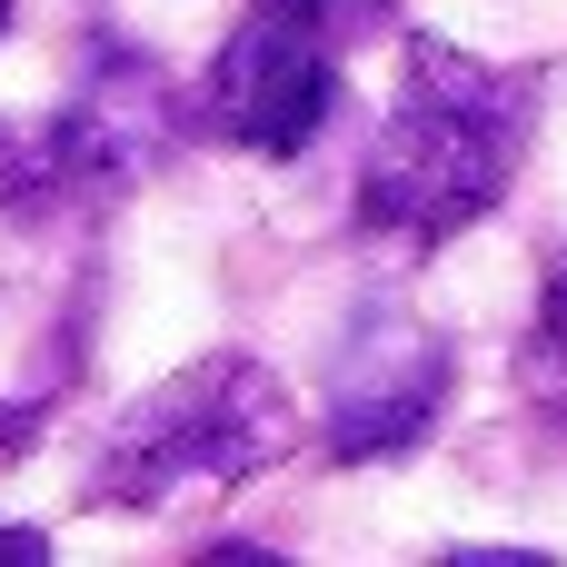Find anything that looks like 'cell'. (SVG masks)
<instances>
[{
    "mask_svg": "<svg viewBox=\"0 0 567 567\" xmlns=\"http://www.w3.org/2000/svg\"><path fill=\"white\" fill-rule=\"evenodd\" d=\"M528 130H538V70H508V60L409 30L389 120L359 169V229L399 259L449 249L458 229H478L508 199Z\"/></svg>",
    "mask_w": 567,
    "mask_h": 567,
    "instance_id": "cell-1",
    "label": "cell"
},
{
    "mask_svg": "<svg viewBox=\"0 0 567 567\" xmlns=\"http://www.w3.org/2000/svg\"><path fill=\"white\" fill-rule=\"evenodd\" d=\"M289 449H299V399L279 389V369L249 349H209L110 419L80 498L110 518H179L239 498Z\"/></svg>",
    "mask_w": 567,
    "mask_h": 567,
    "instance_id": "cell-2",
    "label": "cell"
},
{
    "mask_svg": "<svg viewBox=\"0 0 567 567\" xmlns=\"http://www.w3.org/2000/svg\"><path fill=\"white\" fill-rule=\"evenodd\" d=\"M339 110V10L329 0H249L199 80V130L249 159H299Z\"/></svg>",
    "mask_w": 567,
    "mask_h": 567,
    "instance_id": "cell-3",
    "label": "cell"
},
{
    "mask_svg": "<svg viewBox=\"0 0 567 567\" xmlns=\"http://www.w3.org/2000/svg\"><path fill=\"white\" fill-rule=\"evenodd\" d=\"M449 389H458V349L409 309V299H369L329 359V389H319V449L339 468H389L409 458L439 419H449Z\"/></svg>",
    "mask_w": 567,
    "mask_h": 567,
    "instance_id": "cell-4",
    "label": "cell"
},
{
    "mask_svg": "<svg viewBox=\"0 0 567 567\" xmlns=\"http://www.w3.org/2000/svg\"><path fill=\"white\" fill-rule=\"evenodd\" d=\"M169 120H179V110H169L159 70H150V60L100 50V60H90V80H80V100L50 120L40 179H50V189H80V199H110V189H130L140 169H159Z\"/></svg>",
    "mask_w": 567,
    "mask_h": 567,
    "instance_id": "cell-5",
    "label": "cell"
},
{
    "mask_svg": "<svg viewBox=\"0 0 567 567\" xmlns=\"http://www.w3.org/2000/svg\"><path fill=\"white\" fill-rule=\"evenodd\" d=\"M518 379H528V399L567 419V269L538 289V319H528V359H518Z\"/></svg>",
    "mask_w": 567,
    "mask_h": 567,
    "instance_id": "cell-6",
    "label": "cell"
},
{
    "mask_svg": "<svg viewBox=\"0 0 567 567\" xmlns=\"http://www.w3.org/2000/svg\"><path fill=\"white\" fill-rule=\"evenodd\" d=\"M0 558H10V567H40V558H50V538H40V528H0Z\"/></svg>",
    "mask_w": 567,
    "mask_h": 567,
    "instance_id": "cell-7",
    "label": "cell"
},
{
    "mask_svg": "<svg viewBox=\"0 0 567 567\" xmlns=\"http://www.w3.org/2000/svg\"><path fill=\"white\" fill-rule=\"evenodd\" d=\"M10 10H20V0H0V40H10Z\"/></svg>",
    "mask_w": 567,
    "mask_h": 567,
    "instance_id": "cell-8",
    "label": "cell"
}]
</instances>
